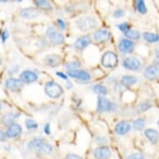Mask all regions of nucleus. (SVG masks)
Segmentation results:
<instances>
[{
    "instance_id": "f257e3e1",
    "label": "nucleus",
    "mask_w": 159,
    "mask_h": 159,
    "mask_svg": "<svg viewBox=\"0 0 159 159\" xmlns=\"http://www.w3.org/2000/svg\"><path fill=\"white\" fill-rule=\"evenodd\" d=\"M28 148L30 151L44 155H49L52 152V147L48 142L41 138H37L29 142Z\"/></svg>"
},
{
    "instance_id": "f03ea898",
    "label": "nucleus",
    "mask_w": 159,
    "mask_h": 159,
    "mask_svg": "<svg viewBox=\"0 0 159 159\" xmlns=\"http://www.w3.org/2000/svg\"><path fill=\"white\" fill-rule=\"evenodd\" d=\"M76 24L81 31L87 32L93 29L97 25L96 19L90 16H85L77 19Z\"/></svg>"
},
{
    "instance_id": "7ed1b4c3",
    "label": "nucleus",
    "mask_w": 159,
    "mask_h": 159,
    "mask_svg": "<svg viewBox=\"0 0 159 159\" xmlns=\"http://www.w3.org/2000/svg\"><path fill=\"white\" fill-rule=\"evenodd\" d=\"M45 93L51 98H57L63 94V90L62 87L53 81L47 82L45 84Z\"/></svg>"
},
{
    "instance_id": "20e7f679",
    "label": "nucleus",
    "mask_w": 159,
    "mask_h": 159,
    "mask_svg": "<svg viewBox=\"0 0 159 159\" xmlns=\"http://www.w3.org/2000/svg\"><path fill=\"white\" fill-rule=\"evenodd\" d=\"M98 112H114L117 106L113 102L103 97H99L98 99Z\"/></svg>"
},
{
    "instance_id": "39448f33",
    "label": "nucleus",
    "mask_w": 159,
    "mask_h": 159,
    "mask_svg": "<svg viewBox=\"0 0 159 159\" xmlns=\"http://www.w3.org/2000/svg\"><path fill=\"white\" fill-rule=\"evenodd\" d=\"M117 56L116 53L112 52H105L102 57V64L103 67L107 68H112L116 67L117 64Z\"/></svg>"
},
{
    "instance_id": "423d86ee",
    "label": "nucleus",
    "mask_w": 159,
    "mask_h": 159,
    "mask_svg": "<svg viewBox=\"0 0 159 159\" xmlns=\"http://www.w3.org/2000/svg\"><path fill=\"white\" fill-rule=\"evenodd\" d=\"M47 34L50 41L54 44H61L64 42V37L63 34L57 32L53 27H49L47 29Z\"/></svg>"
},
{
    "instance_id": "0eeeda50",
    "label": "nucleus",
    "mask_w": 159,
    "mask_h": 159,
    "mask_svg": "<svg viewBox=\"0 0 159 159\" xmlns=\"http://www.w3.org/2000/svg\"><path fill=\"white\" fill-rule=\"evenodd\" d=\"M68 75L71 78H76V79L84 82H88L91 79V75L84 70L75 69V70L68 71Z\"/></svg>"
},
{
    "instance_id": "6e6552de",
    "label": "nucleus",
    "mask_w": 159,
    "mask_h": 159,
    "mask_svg": "<svg viewBox=\"0 0 159 159\" xmlns=\"http://www.w3.org/2000/svg\"><path fill=\"white\" fill-rule=\"evenodd\" d=\"M123 65L124 68L128 69V70L135 71L140 68L142 63H141V61L139 60V59H138V58L129 57H126L125 59L123 60Z\"/></svg>"
},
{
    "instance_id": "1a4fd4ad",
    "label": "nucleus",
    "mask_w": 159,
    "mask_h": 159,
    "mask_svg": "<svg viewBox=\"0 0 159 159\" xmlns=\"http://www.w3.org/2000/svg\"><path fill=\"white\" fill-rule=\"evenodd\" d=\"M112 156V152L107 146H100L94 151V157L96 159H109Z\"/></svg>"
},
{
    "instance_id": "9d476101",
    "label": "nucleus",
    "mask_w": 159,
    "mask_h": 159,
    "mask_svg": "<svg viewBox=\"0 0 159 159\" xmlns=\"http://www.w3.org/2000/svg\"><path fill=\"white\" fill-rule=\"evenodd\" d=\"M144 76L148 79L159 78V64H151L148 66L144 71Z\"/></svg>"
},
{
    "instance_id": "9b49d317",
    "label": "nucleus",
    "mask_w": 159,
    "mask_h": 159,
    "mask_svg": "<svg viewBox=\"0 0 159 159\" xmlns=\"http://www.w3.org/2000/svg\"><path fill=\"white\" fill-rule=\"evenodd\" d=\"M20 80L23 83L32 84L38 80V74L33 71L25 70L20 74Z\"/></svg>"
},
{
    "instance_id": "f8f14e48",
    "label": "nucleus",
    "mask_w": 159,
    "mask_h": 159,
    "mask_svg": "<svg viewBox=\"0 0 159 159\" xmlns=\"http://www.w3.org/2000/svg\"><path fill=\"white\" fill-rule=\"evenodd\" d=\"M111 38V33L106 29H100L95 32L93 35L94 40L98 43H105L108 41Z\"/></svg>"
},
{
    "instance_id": "ddd939ff",
    "label": "nucleus",
    "mask_w": 159,
    "mask_h": 159,
    "mask_svg": "<svg viewBox=\"0 0 159 159\" xmlns=\"http://www.w3.org/2000/svg\"><path fill=\"white\" fill-rule=\"evenodd\" d=\"M133 48H134V43L129 39H123L118 43V48L121 52L124 53L131 52L133 50Z\"/></svg>"
},
{
    "instance_id": "4468645a",
    "label": "nucleus",
    "mask_w": 159,
    "mask_h": 159,
    "mask_svg": "<svg viewBox=\"0 0 159 159\" xmlns=\"http://www.w3.org/2000/svg\"><path fill=\"white\" fill-rule=\"evenodd\" d=\"M6 88H8L9 90L13 92H16L20 90L23 87V82L20 79L16 78H8L5 82Z\"/></svg>"
},
{
    "instance_id": "2eb2a0df",
    "label": "nucleus",
    "mask_w": 159,
    "mask_h": 159,
    "mask_svg": "<svg viewBox=\"0 0 159 159\" xmlns=\"http://www.w3.org/2000/svg\"><path fill=\"white\" fill-rule=\"evenodd\" d=\"M40 15V12L34 8H27L22 9L20 16L25 19H34Z\"/></svg>"
},
{
    "instance_id": "dca6fc26",
    "label": "nucleus",
    "mask_w": 159,
    "mask_h": 159,
    "mask_svg": "<svg viewBox=\"0 0 159 159\" xmlns=\"http://www.w3.org/2000/svg\"><path fill=\"white\" fill-rule=\"evenodd\" d=\"M22 133V128L21 126L18 124V123H13L12 125L8 127V128L6 131V137L7 138H16L18 135H20V133Z\"/></svg>"
},
{
    "instance_id": "f3484780",
    "label": "nucleus",
    "mask_w": 159,
    "mask_h": 159,
    "mask_svg": "<svg viewBox=\"0 0 159 159\" xmlns=\"http://www.w3.org/2000/svg\"><path fill=\"white\" fill-rule=\"evenodd\" d=\"M91 42L92 40L89 36H82L76 40L74 47L78 50H83L86 48L91 43Z\"/></svg>"
},
{
    "instance_id": "a211bd4d",
    "label": "nucleus",
    "mask_w": 159,
    "mask_h": 159,
    "mask_svg": "<svg viewBox=\"0 0 159 159\" xmlns=\"http://www.w3.org/2000/svg\"><path fill=\"white\" fill-rule=\"evenodd\" d=\"M20 116L19 113H17V112H8V113H6L2 117V123L3 125L9 126L12 125L14 123V121L18 118V117Z\"/></svg>"
},
{
    "instance_id": "6ab92c4d",
    "label": "nucleus",
    "mask_w": 159,
    "mask_h": 159,
    "mask_svg": "<svg viewBox=\"0 0 159 159\" xmlns=\"http://www.w3.org/2000/svg\"><path fill=\"white\" fill-rule=\"evenodd\" d=\"M131 130V125L130 123H127V122H120L118 123L115 127V132L118 135H124L126 133H128Z\"/></svg>"
},
{
    "instance_id": "aec40b11",
    "label": "nucleus",
    "mask_w": 159,
    "mask_h": 159,
    "mask_svg": "<svg viewBox=\"0 0 159 159\" xmlns=\"http://www.w3.org/2000/svg\"><path fill=\"white\" fill-rule=\"evenodd\" d=\"M144 134L148 139L149 141L151 142L152 143L156 144L159 141V133L158 132L153 128H148L144 132Z\"/></svg>"
},
{
    "instance_id": "412c9836",
    "label": "nucleus",
    "mask_w": 159,
    "mask_h": 159,
    "mask_svg": "<svg viewBox=\"0 0 159 159\" xmlns=\"http://www.w3.org/2000/svg\"><path fill=\"white\" fill-rule=\"evenodd\" d=\"M45 63L47 65L54 68L59 65V63H61V57L57 54L48 55L47 57H45Z\"/></svg>"
},
{
    "instance_id": "4be33fe9",
    "label": "nucleus",
    "mask_w": 159,
    "mask_h": 159,
    "mask_svg": "<svg viewBox=\"0 0 159 159\" xmlns=\"http://www.w3.org/2000/svg\"><path fill=\"white\" fill-rule=\"evenodd\" d=\"M121 83L123 86L125 87H131L136 84L138 83V78L134 77V76L131 75H124L122 78Z\"/></svg>"
},
{
    "instance_id": "5701e85b",
    "label": "nucleus",
    "mask_w": 159,
    "mask_h": 159,
    "mask_svg": "<svg viewBox=\"0 0 159 159\" xmlns=\"http://www.w3.org/2000/svg\"><path fill=\"white\" fill-rule=\"evenodd\" d=\"M143 39L146 40L147 42L148 43H157L159 41V34H154V33H144L143 34Z\"/></svg>"
},
{
    "instance_id": "b1692460",
    "label": "nucleus",
    "mask_w": 159,
    "mask_h": 159,
    "mask_svg": "<svg viewBox=\"0 0 159 159\" xmlns=\"http://www.w3.org/2000/svg\"><path fill=\"white\" fill-rule=\"evenodd\" d=\"M35 4H36L39 8H43L44 10L47 11H52L53 8H52V6L51 5V3L48 2V1H45V0H38V1H35L34 2Z\"/></svg>"
},
{
    "instance_id": "393cba45",
    "label": "nucleus",
    "mask_w": 159,
    "mask_h": 159,
    "mask_svg": "<svg viewBox=\"0 0 159 159\" xmlns=\"http://www.w3.org/2000/svg\"><path fill=\"white\" fill-rule=\"evenodd\" d=\"M125 36L129 39V40H138V39H140V37H141V34L138 31H136V30H128L125 33Z\"/></svg>"
},
{
    "instance_id": "a878e982",
    "label": "nucleus",
    "mask_w": 159,
    "mask_h": 159,
    "mask_svg": "<svg viewBox=\"0 0 159 159\" xmlns=\"http://www.w3.org/2000/svg\"><path fill=\"white\" fill-rule=\"evenodd\" d=\"M93 91L98 93V95H101V96H104V95H107V89L103 85H101V84H97L93 87Z\"/></svg>"
},
{
    "instance_id": "bb28decb",
    "label": "nucleus",
    "mask_w": 159,
    "mask_h": 159,
    "mask_svg": "<svg viewBox=\"0 0 159 159\" xmlns=\"http://www.w3.org/2000/svg\"><path fill=\"white\" fill-rule=\"evenodd\" d=\"M133 128L137 131L143 130L145 127V120L143 118H138L133 122Z\"/></svg>"
},
{
    "instance_id": "cd10ccee",
    "label": "nucleus",
    "mask_w": 159,
    "mask_h": 159,
    "mask_svg": "<svg viewBox=\"0 0 159 159\" xmlns=\"http://www.w3.org/2000/svg\"><path fill=\"white\" fill-rule=\"evenodd\" d=\"M137 9H138V13H142V14H145V13H147L148 9H147L145 2L143 1V0L137 1Z\"/></svg>"
},
{
    "instance_id": "c85d7f7f",
    "label": "nucleus",
    "mask_w": 159,
    "mask_h": 159,
    "mask_svg": "<svg viewBox=\"0 0 159 159\" xmlns=\"http://www.w3.org/2000/svg\"><path fill=\"white\" fill-rule=\"evenodd\" d=\"M25 125H26V128L28 129H35V128H38V123L30 118H28L25 120Z\"/></svg>"
},
{
    "instance_id": "c756f323",
    "label": "nucleus",
    "mask_w": 159,
    "mask_h": 159,
    "mask_svg": "<svg viewBox=\"0 0 159 159\" xmlns=\"http://www.w3.org/2000/svg\"><path fill=\"white\" fill-rule=\"evenodd\" d=\"M78 67H80V63L78 61H72L66 64V68H68V71L75 70Z\"/></svg>"
},
{
    "instance_id": "7c9ffc66",
    "label": "nucleus",
    "mask_w": 159,
    "mask_h": 159,
    "mask_svg": "<svg viewBox=\"0 0 159 159\" xmlns=\"http://www.w3.org/2000/svg\"><path fill=\"white\" fill-rule=\"evenodd\" d=\"M126 159H145L143 154L140 152H133L130 155H128Z\"/></svg>"
},
{
    "instance_id": "2f4dec72",
    "label": "nucleus",
    "mask_w": 159,
    "mask_h": 159,
    "mask_svg": "<svg viewBox=\"0 0 159 159\" xmlns=\"http://www.w3.org/2000/svg\"><path fill=\"white\" fill-rule=\"evenodd\" d=\"M151 107H152V105L150 104L149 102H143L139 104V106H138V109L140 110L141 112H145V111L149 109Z\"/></svg>"
},
{
    "instance_id": "473e14b6",
    "label": "nucleus",
    "mask_w": 159,
    "mask_h": 159,
    "mask_svg": "<svg viewBox=\"0 0 159 159\" xmlns=\"http://www.w3.org/2000/svg\"><path fill=\"white\" fill-rule=\"evenodd\" d=\"M117 27H118L119 30L123 32L124 34H125L127 31H128L129 29H130V25H129V24H128V23H123V24H119Z\"/></svg>"
},
{
    "instance_id": "72a5a7b5",
    "label": "nucleus",
    "mask_w": 159,
    "mask_h": 159,
    "mask_svg": "<svg viewBox=\"0 0 159 159\" xmlns=\"http://www.w3.org/2000/svg\"><path fill=\"white\" fill-rule=\"evenodd\" d=\"M124 15V11L123 9H117V10L114 11V13H113V17L114 18H122L123 16Z\"/></svg>"
},
{
    "instance_id": "f704fd0d",
    "label": "nucleus",
    "mask_w": 159,
    "mask_h": 159,
    "mask_svg": "<svg viewBox=\"0 0 159 159\" xmlns=\"http://www.w3.org/2000/svg\"><path fill=\"white\" fill-rule=\"evenodd\" d=\"M66 159H83V157L77 154L69 153L66 156Z\"/></svg>"
},
{
    "instance_id": "c9c22d12",
    "label": "nucleus",
    "mask_w": 159,
    "mask_h": 159,
    "mask_svg": "<svg viewBox=\"0 0 159 159\" xmlns=\"http://www.w3.org/2000/svg\"><path fill=\"white\" fill-rule=\"evenodd\" d=\"M57 24H58V26L60 27V29H66V24L64 23V21H63V20H62V19H61V18H57Z\"/></svg>"
},
{
    "instance_id": "e433bc0d",
    "label": "nucleus",
    "mask_w": 159,
    "mask_h": 159,
    "mask_svg": "<svg viewBox=\"0 0 159 159\" xmlns=\"http://www.w3.org/2000/svg\"><path fill=\"white\" fill-rule=\"evenodd\" d=\"M96 142L99 144L105 143L107 142V138H104V137H100V138L98 137V138H96Z\"/></svg>"
},
{
    "instance_id": "4c0bfd02",
    "label": "nucleus",
    "mask_w": 159,
    "mask_h": 159,
    "mask_svg": "<svg viewBox=\"0 0 159 159\" xmlns=\"http://www.w3.org/2000/svg\"><path fill=\"white\" fill-rule=\"evenodd\" d=\"M56 74H57V76H58L59 78H62V79H64V80H67V79H68V75L65 74V73H62V72H57Z\"/></svg>"
},
{
    "instance_id": "58836bf2",
    "label": "nucleus",
    "mask_w": 159,
    "mask_h": 159,
    "mask_svg": "<svg viewBox=\"0 0 159 159\" xmlns=\"http://www.w3.org/2000/svg\"><path fill=\"white\" fill-rule=\"evenodd\" d=\"M18 68V67L17 65L13 66V67H12V68H11L9 70H8V73H9V74H13V73H17Z\"/></svg>"
},
{
    "instance_id": "ea45409f",
    "label": "nucleus",
    "mask_w": 159,
    "mask_h": 159,
    "mask_svg": "<svg viewBox=\"0 0 159 159\" xmlns=\"http://www.w3.org/2000/svg\"><path fill=\"white\" fill-rule=\"evenodd\" d=\"M8 33L7 30H5V31L3 32V34H2V40H3V42L4 43L7 40V39H8Z\"/></svg>"
},
{
    "instance_id": "a19ab883",
    "label": "nucleus",
    "mask_w": 159,
    "mask_h": 159,
    "mask_svg": "<svg viewBox=\"0 0 159 159\" xmlns=\"http://www.w3.org/2000/svg\"><path fill=\"white\" fill-rule=\"evenodd\" d=\"M44 133L48 135H49L50 134V125L49 123H47L44 127Z\"/></svg>"
},
{
    "instance_id": "79ce46f5",
    "label": "nucleus",
    "mask_w": 159,
    "mask_h": 159,
    "mask_svg": "<svg viewBox=\"0 0 159 159\" xmlns=\"http://www.w3.org/2000/svg\"><path fill=\"white\" fill-rule=\"evenodd\" d=\"M6 138L7 137H6L5 133H3V131L0 130V141H5Z\"/></svg>"
},
{
    "instance_id": "37998d69",
    "label": "nucleus",
    "mask_w": 159,
    "mask_h": 159,
    "mask_svg": "<svg viewBox=\"0 0 159 159\" xmlns=\"http://www.w3.org/2000/svg\"><path fill=\"white\" fill-rule=\"evenodd\" d=\"M156 57H157V60H159V47L157 48V49Z\"/></svg>"
},
{
    "instance_id": "c03bdc74",
    "label": "nucleus",
    "mask_w": 159,
    "mask_h": 159,
    "mask_svg": "<svg viewBox=\"0 0 159 159\" xmlns=\"http://www.w3.org/2000/svg\"><path fill=\"white\" fill-rule=\"evenodd\" d=\"M72 84H71V83L70 82H68V84H67V89H71V88H72Z\"/></svg>"
},
{
    "instance_id": "a18cd8bd",
    "label": "nucleus",
    "mask_w": 159,
    "mask_h": 159,
    "mask_svg": "<svg viewBox=\"0 0 159 159\" xmlns=\"http://www.w3.org/2000/svg\"><path fill=\"white\" fill-rule=\"evenodd\" d=\"M2 63H3V59H2V57L0 56V65L2 64Z\"/></svg>"
},
{
    "instance_id": "49530a36",
    "label": "nucleus",
    "mask_w": 159,
    "mask_h": 159,
    "mask_svg": "<svg viewBox=\"0 0 159 159\" xmlns=\"http://www.w3.org/2000/svg\"><path fill=\"white\" fill-rule=\"evenodd\" d=\"M1 108H2V105H1V103H0V110H1Z\"/></svg>"
},
{
    "instance_id": "de8ad7c7",
    "label": "nucleus",
    "mask_w": 159,
    "mask_h": 159,
    "mask_svg": "<svg viewBox=\"0 0 159 159\" xmlns=\"http://www.w3.org/2000/svg\"><path fill=\"white\" fill-rule=\"evenodd\" d=\"M158 124H159V120H158Z\"/></svg>"
}]
</instances>
